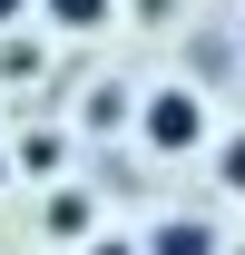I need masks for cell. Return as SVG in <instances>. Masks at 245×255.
<instances>
[{"label": "cell", "instance_id": "obj_1", "mask_svg": "<svg viewBox=\"0 0 245 255\" xmlns=\"http://www.w3.org/2000/svg\"><path fill=\"white\" fill-rule=\"evenodd\" d=\"M137 137H147L157 157H186V147L206 137V98H196V89H147V108H137Z\"/></svg>", "mask_w": 245, "mask_h": 255}, {"label": "cell", "instance_id": "obj_2", "mask_svg": "<svg viewBox=\"0 0 245 255\" xmlns=\"http://www.w3.org/2000/svg\"><path fill=\"white\" fill-rule=\"evenodd\" d=\"M147 255H216V226L206 216H167V226H147Z\"/></svg>", "mask_w": 245, "mask_h": 255}, {"label": "cell", "instance_id": "obj_3", "mask_svg": "<svg viewBox=\"0 0 245 255\" xmlns=\"http://www.w3.org/2000/svg\"><path fill=\"white\" fill-rule=\"evenodd\" d=\"M39 226H49L59 246H69V236H89V246H98V206H89L79 187H59V196H49V216H39Z\"/></svg>", "mask_w": 245, "mask_h": 255}, {"label": "cell", "instance_id": "obj_4", "mask_svg": "<svg viewBox=\"0 0 245 255\" xmlns=\"http://www.w3.org/2000/svg\"><path fill=\"white\" fill-rule=\"evenodd\" d=\"M39 10H49L59 30H98V20H108V0H39Z\"/></svg>", "mask_w": 245, "mask_h": 255}, {"label": "cell", "instance_id": "obj_5", "mask_svg": "<svg viewBox=\"0 0 245 255\" xmlns=\"http://www.w3.org/2000/svg\"><path fill=\"white\" fill-rule=\"evenodd\" d=\"M216 177H226V187L245 196V137H226V147H216Z\"/></svg>", "mask_w": 245, "mask_h": 255}, {"label": "cell", "instance_id": "obj_6", "mask_svg": "<svg viewBox=\"0 0 245 255\" xmlns=\"http://www.w3.org/2000/svg\"><path fill=\"white\" fill-rule=\"evenodd\" d=\"M89 255H147V246H127V236H98V246Z\"/></svg>", "mask_w": 245, "mask_h": 255}, {"label": "cell", "instance_id": "obj_7", "mask_svg": "<svg viewBox=\"0 0 245 255\" xmlns=\"http://www.w3.org/2000/svg\"><path fill=\"white\" fill-rule=\"evenodd\" d=\"M167 10H177V0H137V20H167Z\"/></svg>", "mask_w": 245, "mask_h": 255}, {"label": "cell", "instance_id": "obj_8", "mask_svg": "<svg viewBox=\"0 0 245 255\" xmlns=\"http://www.w3.org/2000/svg\"><path fill=\"white\" fill-rule=\"evenodd\" d=\"M20 10H30V0H0V30H10V20H20Z\"/></svg>", "mask_w": 245, "mask_h": 255}, {"label": "cell", "instance_id": "obj_9", "mask_svg": "<svg viewBox=\"0 0 245 255\" xmlns=\"http://www.w3.org/2000/svg\"><path fill=\"white\" fill-rule=\"evenodd\" d=\"M0 177H10V157H0Z\"/></svg>", "mask_w": 245, "mask_h": 255}]
</instances>
